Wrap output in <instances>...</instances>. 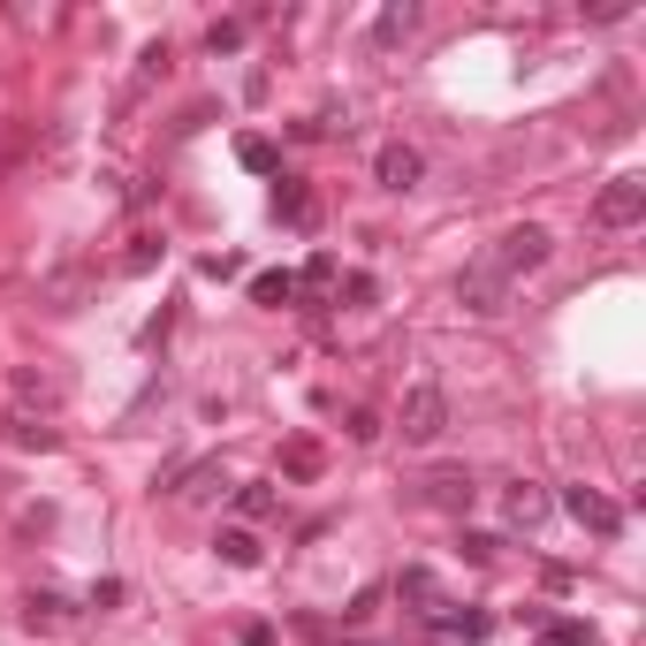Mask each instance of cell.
I'll list each match as a JSON object with an SVG mask.
<instances>
[{
    "instance_id": "obj_1",
    "label": "cell",
    "mask_w": 646,
    "mask_h": 646,
    "mask_svg": "<svg viewBox=\"0 0 646 646\" xmlns=\"http://www.w3.org/2000/svg\"><path fill=\"white\" fill-rule=\"evenodd\" d=\"M396 434H403L411 449H434V442L449 434V396H442V380H411V388H403Z\"/></svg>"
},
{
    "instance_id": "obj_2",
    "label": "cell",
    "mask_w": 646,
    "mask_h": 646,
    "mask_svg": "<svg viewBox=\"0 0 646 646\" xmlns=\"http://www.w3.org/2000/svg\"><path fill=\"white\" fill-rule=\"evenodd\" d=\"M548 251H555V236H548L540 221H525V228H509V236H502V251H494V274H502V282H517V274L548 267Z\"/></svg>"
},
{
    "instance_id": "obj_3",
    "label": "cell",
    "mask_w": 646,
    "mask_h": 646,
    "mask_svg": "<svg viewBox=\"0 0 646 646\" xmlns=\"http://www.w3.org/2000/svg\"><path fill=\"white\" fill-rule=\"evenodd\" d=\"M594 221H601V228H632V221H646V175H609L601 198H594Z\"/></svg>"
},
{
    "instance_id": "obj_4",
    "label": "cell",
    "mask_w": 646,
    "mask_h": 646,
    "mask_svg": "<svg viewBox=\"0 0 646 646\" xmlns=\"http://www.w3.org/2000/svg\"><path fill=\"white\" fill-rule=\"evenodd\" d=\"M457 305H465V313H480V320H502V313H509V282L494 274V259H480V267H465V274H457Z\"/></svg>"
},
{
    "instance_id": "obj_5",
    "label": "cell",
    "mask_w": 646,
    "mask_h": 646,
    "mask_svg": "<svg viewBox=\"0 0 646 646\" xmlns=\"http://www.w3.org/2000/svg\"><path fill=\"white\" fill-rule=\"evenodd\" d=\"M563 509H571V517H578L594 540H616V532H624V509H616L601 486H571V494H563Z\"/></svg>"
},
{
    "instance_id": "obj_6",
    "label": "cell",
    "mask_w": 646,
    "mask_h": 646,
    "mask_svg": "<svg viewBox=\"0 0 646 646\" xmlns=\"http://www.w3.org/2000/svg\"><path fill=\"white\" fill-rule=\"evenodd\" d=\"M396 601H403L411 616H426V624H434V616L449 609V594H442V578H434L426 563H411V571H396Z\"/></svg>"
},
{
    "instance_id": "obj_7",
    "label": "cell",
    "mask_w": 646,
    "mask_h": 646,
    "mask_svg": "<svg viewBox=\"0 0 646 646\" xmlns=\"http://www.w3.org/2000/svg\"><path fill=\"white\" fill-rule=\"evenodd\" d=\"M373 175H380V190H419V175H426V161H419V145H380L373 153Z\"/></svg>"
},
{
    "instance_id": "obj_8",
    "label": "cell",
    "mask_w": 646,
    "mask_h": 646,
    "mask_svg": "<svg viewBox=\"0 0 646 646\" xmlns=\"http://www.w3.org/2000/svg\"><path fill=\"white\" fill-rule=\"evenodd\" d=\"M472 494H480L472 472H426V480H419V502H434V509H449V517H465Z\"/></svg>"
},
{
    "instance_id": "obj_9",
    "label": "cell",
    "mask_w": 646,
    "mask_h": 646,
    "mask_svg": "<svg viewBox=\"0 0 646 646\" xmlns=\"http://www.w3.org/2000/svg\"><path fill=\"white\" fill-rule=\"evenodd\" d=\"M213 555H221L228 571H259V555H267V548H259V532H251V525H221V532H213Z\"/></svg>"
},
{
    "instance_id": "obj_10",
    "label": "cell",
    "mask_w": 646,
    "mask_h": 646,
    "mask_svg": "<svg viewBox=\"0 0 646 646\" xmlns=\"http://www.w3.org/2000/svg\"><path fill=\"white\" fill-rule=\"evenodd\" d=\"M486 632H494V609H442V616H434V639H465V646H480Z\"/></svg>"
},
{
    "instance_id": "obj_11",
    "label": "cell",
    "mask_w": 646,
    "mask_h": 646,
    "mask_svg": "<svg viewBox=\"0 0 646 646\" xmlns=\"http://www.w3.org/2000/svg\"><path fill=\"white\" fill-rule=\"evenodd\" d=\"M502 517L517 525V532H532L540 517H548V486H532V480H517L509 494H502Z\"/></svg>"
},
{
    "instance_id": "obj_12",
    "label": "cell",
    "mask_w": 646,
    "mask_h": 646,
    "mask_svg": "<svg viewBox=\"0 0 646 646\" xmlns=\"http://www.w3.org/2000/svg\"><path fill=\"white\" fill-rule=\"evenodd\" d=\"M0 426H8V442H15V449H61V426H54V419H31V411H8Z\"/></svg>"
},
{
    "instance_id": "obj_13",
    "label": "cell",
    "mask_w": 646,
    "mask_h": 646,
    "mask_svg": "<svg viewBox=\"0 0 646 646\" xmlns=\"http://www.w3.org/2000/svg\"><path fill=\"white\" fill-rule=\"evenodd\" d=\"M327 472V449L313 434H297V442H282V480H320Z\"/></svg>"
},
{
    "instance_id": "obj_14",
    "label": "cell",
    "mask_w": 646,
    "mask_h": 646,
    "mask_svg": "<svg viewBox=\"0 0 646 646\" xmlns=\"http://www.w3.org/2000/svg\"><path fill=\"white\" fill-rule=\"evenodd\" d=\"M251 305H267V313L297 305V274H290V267H267V274H251Z\"/></svg>"
},
{
    "instance_id": "obj_15",
    "label": "cell",
    "mask_w": 646,
    "mask_h": 646,
    "mask_svg": "<svg viewBox=\"0 0 646 646\" xmlns=\"http://www.w3.org/2000/svg\"><path fill=\"white\" fill-rule=\"evenodd\" d=\"M327 290H342V259H334V251H313L305 274H297V297H327Z\"/></svg>"
},
{
    "instance_id": "obj_16",
    "label": "cell",
    "mask_w": 646,
    "mask_h": 646,
    "mask_svg": "<svg viewBox=\"0 0 646 646\" xmlns=\"http://www.w3.org/2000/svg\"><path fill=\"white\" fill-rule=\"evenodd\" d=\"M61 624H69L61 594H23V632H61Z\"/></svg>"
},
{
    "instance_id": "obj_17",
    "label": "cell",
    "mask_w": 646,
    "mask_h": 646,
    "mask_svg": "<svg viewBox=\"0 0 646 646\" xmlns=\"http://www.w3.org/2000/svg\"><path fill=\"white\" fill-rule=\"evenodd\" d=\"M15 403H38V419H46V411L61 403V380H54V373H31V365H23V373H15Z\"/></svg>"
},
{
    "instance_id": "obj_18",
    "label": "cell",
    "mask_w": 646,
    "mask_h": 646,
    "mask_svg": "<svg viewBox=\"0 0 646 646\" xmlns=\"http://www.w3.org/2000/svg\"><path fill=\"white\" fill-rule=\"evenodd\" d=\"M411 31H419V8H411V0H396V8H380V23H373V38H380V46H403Z\"/></svg>"
},
{
    "instance_id": "obj_19",
    "label": "cell",
    "mask_w": 646,
    "mask_h": 646,
    "mask_svg": "<svg viewBox=\"0 0 646 646\" xmlns=\"http://www.w3.org/2000/svg\"><path fill=\"white\" fill-rule=\"evenodd\" d=\"M274 221H313V190L282 175V183H274Z\"/></svg>"
},
{
    "instance_id": "obj_20",
    "label": "cell",
    "mask_w": 646,
    "mask_h": 646,
    "mask_svg": "<svg viewBox=\"0 0 646 646\" xmlns=\"http://www.w3.org/2000/svg\"><path fill=\"white\" fill-rule=\"evenodd\" d=\"M236 161L251 167V175H282V153H274V138H236Z\"/></svg>"
},
{
    "instance_id": "obj_21",
    "label": "cell",
    "mask_w": 646,
    "mask_h": 646,
    "mask_svg": "<svg viewBox=\"0 0 646 646\" xmlns=\"http://www.w3.org/2000/svg\"><path fill=\"white\" fill-rule=\"evenodd\" d=\"M532 646H594V632H586L578 616H555V624H548V632H540Z\"/></svg>"
},
{
    "instance_id": "obj_22",
    "label": "cell",
    "mask_w": 646,
    "mask_h": 646,
    "mask_svg": "<svg viewBox=\"0 0 646 646\" xmlns=\"http://www.w3.org/2000/svg\"><path fill=\"white\" fill-rule=\"evenodd\" d=\"M236 509H244V517H274V486H267V480L236 486Z\"/></svg>"
},
{
    "instance_id": "obj_23",
    "label": "cell",
    "mask_w": 646,
    "mask_h": 646,
    "mask_svg": "<svg viewBox=\"0 0 646 646\" xmlns=\"http://www.w3.org/2000/svg\"><path fill=\"white\" fill-rule=\"evenodd\" d=\"M342 297H350V313H365V305H380V282H373V274H350Z\"/></svg>"
},
{
    "instance_id": "obj_24",
    "label": "cell",
    "mask_w": 646,
    "mask_h": 646,
    "mask_svg": "<svg viewBox=\"0 0 646 646\" xmlns=\"http://www.w3.org/2000/svg\"><path fill=\"white\" fill-rule=\"evenodd\" d=\"M205 46H213V54H236V46H244V23H213Z\"/></svg>"
},
{
    "instance_id": "obj_25",
    "label": "cell",
    "mask_w": 646,
    "mask_h": 646,
    "mask_svg": "<svg viewBox=\"0 0 646 646\" xmlns=\"http://www.w3.org/2000/svg\"><path fill=\"white\" fill-rule=\"evenodd\" d=\"M465 555H472V563H494V555H502V540H494V532H465Z\"/></svg>"
},
{
    "instance_id": "obj_26",
    "label": "cell",
    "mask_w": 646,
    "mask_h": 646,
    "mask_svg": "<svg viewBox=\"0 0 646 646\" xmlns=\"http://www.w3.org/2000/svg\"><path fill=\"white\" fill-rule=\"evenodd\" d=\"M350 442H380V419H373V411H365V403H357V411H350Z\"/></svg>"
}]
</instances>
